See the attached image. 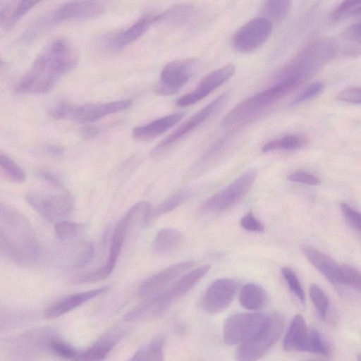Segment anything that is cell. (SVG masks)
<instances>
[{"instance_id": "3", "label": "cell", "mask_w": 361, "mask_h": 361, "mask_svg": "<svg viewBox=\"0 0 361 361\" xmlns=\"http://www.w3.org/2000/svg\"><path fill=\"white\" fill-rule=\"evenodd\" d=\"M300 82L293 78H280L273 85L239 103L221 121L226 128L243 126L286 96Z\"/></svg>"}, {"instance_id": "40", "label": "cell", "mask_w": 361, "mask_h": 361, "mask_svg": "<svg viewBox=\"0 0 361 361\" xmlns=\"http://www.w3.org/2000/svg\"><path fill=\"white\" fill-rule=\"evenodd\" d=\"M322 82H316L308 85L292 102L291 106L298 105L318 95L324 89Z\"/></svg>"}, {"instance_id": "52", "label": "cell", "mask_w": 361, "mask_h": 361, "mask_svg": "<svg viewBox=\"0 0 361 361\" xmlns=\"http://www.w3.org/2000/svg\"><path fill=\"white\" fill-rule=\"evenodd\" d=\"M358 360H361V355L359 356Z\"/></svg>"}, {"instance_id": "1", "label": "cell", "mask_w": 361, "mask_h": 361, "mask_svg": "<svg viewBox=\"0 0 361 361\" xmlns=\"http://www.w3.org/2000/svg\"><path fill=\"white\" fill-rule=\"evenodd\" d=\"M78 62V54L66 39H57L38 55L16 87L23 94H41L51 90L58 80L73 70Z\"/></svg>"}, {"instance_id": "4", "label": "cell", "mask_w": 361, "mask_h": 361, "mask_svg": "<svg viewBox=\"0 0 361 361\" xmlns=\"http://www.w3.org/2000/svg\"><path fill=\"white\" fill-rule=\"evenodd\" d=\"M104 10L103 5L97 1L76 0L66 3L37 21L24 33L23 39L32 40L45 30L62 23L98 17Z\"/></svg>"}, {"instance_id": "51", "label": "cell", "mask_w": 361, "mask_h": 361, "mask_svg": "<svg viewBox=\"0 0 361 361\" xmlns=\"http://www.w3.org/2000/svg\"><path fill=\"white\" fill-rule=\"evenodd\" d=\"M88 1H97V2H99V0H88Z\"/></svg>"}, {"instance_id": "49", "label": "cell", "mask_w": 361, "mask_h": 361, "mask_svg": "<svg viewBox=\"0 0 361 361\" xmlns=\"http://www.w3.org/2000/svg\"><path fill=\"white\" fill-rule=\"evenodd\" d=\"M100 130L97 128L87 127L82 129L81 133L85 138H91L97 136Z\"/></svg>"}, {"instance_id": "2", "label": "cell", "mask_w": 361, "mask_h": 361, "mask_svg": "<svg viewBox=\"0 0 361 361\" xmlns=\"http://www.w3.org/2000/svg\"><path fill=\"white\" fill-rule=\"evenodd\" d=\"M0 251L19 265L34 264L39 255V243L29 220L18 209L0 204Z\"/></svg>"}, {"instance_id": "47", "label": "cell", "mask_w": 361, "mask_h": 361, "mask_svg": "<svg viewBox=\"0 0 361 361\" xmlns=\"http://www.w3.org/2000/svg\"><path fill=\"white\" fill-rule=\"evenodd\" d=\"M39 176L45 183L49 184L51 186H61V183L59 179L51 173L46 171H41L39 173Z\"/></svg>"}, {"instance_id": "44", "label": "cell", "mask_w": 361, "mask_h": 361, "mask_svg": "<svg viewBox=\"0 0 361 361\" xmlns=\"http://www.w3.org/2000/svg\"><path fill=\"white\" fill-rule=\"evenodd\" d=\"M241 226L250 231L262 232L264 230L263 224L259 221L252 212H249L240 219Z\"/></svg>"}, {"instance_id": "38", "label": "cell", "mask_w": 361, "mask_h": 361, "mask_svg": "<svg viewBox=\"0 0 361 361\" xmlns=\"http://www.w3.org/2000/svg\"><path fill=\"white\" fill-rule=\"evenodd\" d=\"M291 0H267V7L271 17L281 20L286 16Z\"/></svg>"}, {"instance_id": "25", "label": "cell", "mask_w": 361, "mask_h": 361, "mask_svg": "<svg viewBox=\"0 0 361 361\" xmlns=\"http://www.w3.org/2000/svg\"><path fill=\"white\" fill-rule=\"evenodd\" d=\"M267 300L266 291L257 284L249 283L243 286L240 290L239 301L247 310H260L267 305Z\"/></svg>"}, {"instance_id": "31", "label": "cell", "mask_w": 361, "mask_h": 361, "mask_svg": "<svg viewBox=\"0 0 361 361\" xmlns=\"http://www.w3.org/2000/svg\"><path fill=\"white\" fill-rule=\"evenodd\" d=\"M0 168L1 174L10 182L18 183L25 179L23 169L7 155H0Z\"/></svg>"}, {"instance_id": "27", "label": "cell", "mask_w": 361, "mask_h": 361, "mask_svg": "<svg viewBox=\"0 0 361 361\" xmlns=\"http://www.w3.org/2000/svg\"><path fill=\"white\" fill-rule=\"evenodd\" d=\"M193 194L191 189L180 190L159 203L155 208L152 209L147 224L154 221L161 215L168 213L188 200Z\"/></svg>"}, {"instance_id": "13", "label": "cell", "mask_w": 361, "mask_h": 361, "mask_svg": "<svg viewBox=\"0 0 361 361\" xmlns=\"http://www.w3.org/2000/svg\"><path fill=\"white\" fill-rule=\"evenodd\" d=\"M195 66V61L192 59L168 63L161 71L156 92L162 95L176 94L192 77Z\"/></svg>"}, {"instance_id": "6", "label": "cell", "mask_w": 361, "mask_h": 361, "mask_svg": "<svg viewBox=\"0 0 361 361\" xmlns=\"http://www.w3.org/2000/svg\"><path fill=\"white\" fill-rule=\"evenodd\" d=\"M132 104L130 100H121L99 104L75 105L61 103L54 107L51 115L55 119H68L78 123H90L108 115L121 112Z\"/></svg>"}, {"instance_id": "41", "label": "cell", "mask_w": 361, "mask_h": 361, "mask_svg": "<svg viewBox=\"0 0 361 361\" xmlns=\"http://www.w3.org/2000/svg\"><path fill=\"white\" fill-rule=\"evenodd\" d=\"M341 210L346 222L361 233V213L353 209L346 203H341Z\"/></svg>"}, {"instance_id": "43", "label": "cell", "mask_w": 361, "mask_h": 361, "mask_svg": "<svg viewBox=\"0 0 361 361\" xmlns=\"http://www.w3.org/2000/svg\"><path fill=\"white\" fill-rule=\"evenodd\" d=\"M287 179L289 181L300 183L309 185H317L320 183V179L317 176L304 171H296L290 173Z\"/></svg>"}, {"instance_id": "15", "label": "cell", "mask_w": 361, "mask_h": 361, "mask_svg": "<svg viewBox=\"0 0 361 361\" xmlns=\"http://www.w3.org/2000/svg\"><path fill=\"white\" fill-rule=\"evenodd\" d=\"M238 290V283L229 278L214 281L206 290L202 299V306L210 314L224 311L232 302Z\"/></svg>"}, {"instance_id": "24", "label": "cell", "mask_w": 361, "mask_h": 361, "mask_svg": "<svg viewBox=\"0 0 361 361\" xmlns=\"http://www.w3.org/2000/svg\"><path fill=\"white\" fill-rule=\"evenodd\" d=\"M307 334L308 330L304 318L300 314L295 315L283 341L284 350H301Z\"/></svg>"}, {"instance_id": "16", "label": "cell", "mask_w": 361, "mask_h": 361, "mask_svg": "<svg viewBox=\"0 0 361 361\" xmlns=\"http://www.w3.org/2000/svg\"><path fill=\"white\" fill-rule=\"evenodd\" d=\"M192 261L181 262L171 265L146 279L138 288L140 298L147 299L163 292L179 276L190 269Z\"/></svg>"}, {"instance_id": "8", "label": "cell", "mask_w": 361, "mask_h": 361, "mask_svg": "<svg viewBox=\"0 0 361 361\" xmlns=\"http://www.w3.org/2000/svg\"><path fill=\"white\" fill-rule=\"evenodd\" d=\"M257 174L255 169L244 172L226 188L207 198L202 204L201 209L205 212H217L230 209L247 194Z\"/></svg>"}, {"instance_id": "26", "label": "cell", "mask_w": 361, "mask_h": 361, "mask_svg": "<svg viewBox=\"0 0 361 361\" xmlns=\"http://www.w3.org/2000/svg\"><path fill=\"white\" fill-rule=\"evenodd\" d=\"M182 241L183 235L178 231L163 228L157 233L152 247L157 254H168L179 247Z\"/></svg>"}, {"instance_id": "23", "label": "cell", "mask_w": 361, "mask_h": 361, "mask_svg": "<svg viewBox=\"0 0 361 361\" xmlns=\"http://www.w3.org/2000/svg\"><path fill=\"white\" fill-rule=\"evenodd\" d=\"M62 261L72 267H82L92 261L94 255L93 245L89 243H79L66 247L61 253Z\"/></svg>"}, {"instance_id": "30", "label": "cell", "mask_w": 361, "mask_h": 361, "mask_svg": "<svg viewBox=\"0 0 361 361\" xmlns=\"http://www.w3.org/2000/svg\"><path fill=\"white\" fill-rule=\"evenodd\" d=\"M305 137L298 135H288L281 139H276L266 143L262 148L264 153L277 149L295 150L304 147L307 144Z\"/></svg>"}, {"instance_id": "17", "label": "cell", "mask_w": 361, "mask_h": 361, "mask_svg": "<svg viewBox=\"0 0 361 361\" xmlns=\"http://www.w3.org/2000/svg\"><path fill=\"white\" fill-rule=\"evenodd\" d=\"M159 13L149 12L140 16L126 29L110 37L106 47L111 51L121 50L140 38L158 21Z\"/></svg>"}, {"instance_id": "46", "label": "cell", "mask_w": 361, "mask_h": 361, "mask_svg": "<svg viewBox=\"0 0 361 361\" xmlns=\"http://www.w3.org/2000/svg\"><path fill=\"white\" fill-rule=\"evenodd\" d=\"M343 35L350 41L361 44V22L350 25L344 30Z\"/></svg>"}, {"instance_id": "34", "label": "cell", "mask_w": 361, "mask_h": 361, "mask_svg": "<svg viewBox=\"0 0 361 361\" xmlns=\"http://www.w3.org/2000/svg\"><path fill=\"white\" fill-rule=\"evenodd\" d=\"M47 349L59 357L73 360H76L80 352L64 341L54 336L49 339L47 343Z\"/></svg>"}, {"instance_id": "10", "label": "cell", "mask_w": 361, "mask_h": 361, "mask_svg": "<svg viewBox=\"0 0 361 361\" xmlns=\"http://www.w3.org/2000/svg\"><path fill=\"white\" fill-rule=\"evenodd\" d=\"M133 227V220L130 214L126 212L117 223L113 231L106 262L97 269L77 276L74 281L78 283H86L99 281L108 277L116 266L124 239L128 231Z\"/></svg>"}, {"instance_id": "48", "label": "cell", "mask_w": 361, "mask_h": 361, "mask_svg": "<svg viewBox=\"0 0 361 361\" xmlns=\"http://www.w3.org/2000/svg\"><path fill=\"white\" fill-rule=\"evenodd\" d=\"M42 149L47 154L53 157L61 156L63 152V149L61 147L55 145H47Z\"/></svg>"}, {"instance_id": "35", "label": "cell", "mask_w": 361, "mask_h": 361, "mask_svg": "<svg viewBox=\"0 0 361 361\" xmlns=\"http://www.w3.org/2000/svg\"><path fill=\"white\" fill-rule=\"evenodd\" d=\"M310 295L320 318L324 320L329 308V299L326 293L316 284H312Z\"/></svg>"}, {"instance_id": "12", "label": "cell", "mask_w": 361, "mask_h": 361, "mask_svg": "<svg viewBox=\"0 0 361 361\" xmlns=\"http://www.w3.org/2000/svg\"><path fill=\"white\" fill-rule=\"evenodd\" d=\"M271 31L272 25L269 19L262 17L253 18L235 33L233 46L239 52H252L264 44Z\"/></svg>"}, {"instance_id": "11", "label": "cell", "mask_w": 361, "mask_h": 361, "mask_svg": "<svg viewBox=\"0 0 361 361\" xmlns=\"http://www.w3.org/2000/svg\"><path fill=\"white\" fill-rule=\"evenodd\" d=\"M228 97V92H224L199 110L156 145L152 149L151 154L158 156L162 154L175 142L203 123L224 105Z\"/></svg>"}, {"instance_id": "7", "label": "cell", "mask_w": 361, "mask_h": 361, "mask_svg": "<svg viewBox=\"0 0 361 361\" xmlns=\"http://www.w3.org/2000/svg\"><path fill=\"white\" fill-rule=\"evenodd\" d=\"M284 327V317L279 312L268 315V319L259 334L243 343L238 349L236 359L252 361L262 357L277 342Z\"/></svg>"}, {"instance_id": "21", "label": "cell", "mask_w": 361, "mask_h": 361, "mask_svg": "<svg viewBox=\"0 0 361 361\" xmlns=\"http://www.w3.org/2000/svg\"><path fill=\"white\" fill-rule=\"evenodd\" d=\"M123 336L121 330H112L98 338L90 348L80 351L77 360H101L117 345Z\"/></svg>"}, {"instance_id": "19", "label": "cell", "mask_w": 361, "mask_h": 361, "mask_svg": "<svg viewBox=\"0 0 361 361\" xmlns=\"http://www.w3.org/2000/svg\"><path fill=\"white\" fill-rule=\"evenodd\" d=\"M302 252L310 263L331 283H342L341 267L329 255L309 245L302 247Z\"/></svg>"}, {"instance_id": "33", "label": "cell", "mask_w": 361, "mask_h": 361, "mask_svg": "<svg viewBox=\"0 0 361 361\" xmlns=\"http://www.w3.org/2000/svg\"><path fill=\"white\" fill-rule=\"evenodd\" d=\"M301 351L310 352L323 356H329L331 353L329 346L322 339L319 333L314 329L308 331Z\"/></svg>"}, {"instance_id": "29", "label": "cell", "mask_w": 361, "mask_h": 361, "mask_svg": "<svg viewBox=\"0 0 361 361\" xmlns=\"http://www.w3.org/2000/svg\"><path fill=\"white\" fill-rule=\"evenodd\" d=\"M165 339L162 336H157L148 344L138 349L131 360H150L160 361L164 360V346Z\"/></svg>"}, {"instance_id": "18", "label": "cell", "mask_w": 361, "mask_h": 361, "mask_svg": "<svg viewBox=\"0 0 361 361\" xmlns=\"http://www.w3.org/2000/svg\"><path fill=\"white\" fill-rule=\"evenodd\" d=\"M109 289V286H106L67 295L47 307L45 310L44 316L48 319H54L62 316L82 304L105 293Z\"/></svg>"}, {"instance_id": "42", "label": "cell", "mask_w": 361, "mask_h": 361, "mask_svg": "<svg viewBox=\"0 0 361 361\" xmlns=\"http://www.w3.org/2000/svg\"><path fill=\"white\" fill-rule=\"evenodd\" d=\"M336 99L345 103L360 104H361V87H350L340 92Z\"/></svg>"}, {"instance_id": "50", "label": "cell", "mask_w": 361, "mask_h": 361, "mask_svg": "<svg viewBox=\"0 0 361 361\" xmlns=\"http://www.w3.org/2000/svg\"><path fill=\"white\" fill-rule=\"evenodd\" d=\"M353 12H354L355 13H361V6L358 7V8H356V9H354V10H353Z\"/></svg>"}, {"instance_id": "5", "label": "cell", "mask_w": 361, "mask_h": 361, "mask_svg": "<svg viewBox=\"0 0 361 361\" xmlns=\"http://www.w3.org/2000/svg\"><path fill=\"white\" fill-rule=\"evenodd\" d=\"M25 198L38 214L50 221L67 216L74 207L72 195L63 185L54 187L51 190L30 192Z\"/></svg>"}, {"instance_id": "22", "label": "cell", "mask_w": 361, "mask_h": 361, "mask_svg": "<svg viewBox=\"0 0 361 361\" xmlns=\"http://www.w3.org/2000/svg\"><path fill=\"white\" fill-rule=\"evenodd\" d=\"M209 269V265H204L188 272L173 284L171 287L160 293L159 295L170 305L189 291L208 272Z\"/></svg>"}, {"instance_id": "37", "label": "cell", "mask_w": 361, "mask_h": 361, "mask_svg": "<svg viewBox=\"0 0 361 361\" xmlns=\"http://www.w3.org/2000/svg\"><path fill=\"white\" fill-rule=\"evenodd\" d=\"M281 273L291 291L301 302H304L305 293L294 271L288 267H284L281 269Z\"/></svg>"}, {"instance_id": "36", "label": "cell", "mask_w": 361, "mask_h": 361, "mask_svg": "<svg viewBox=\"0 0 361 361\" xmlns=\"http://www.w3.org/2000/svg\"><path fill=\"white\" fill-rule=\"evenodd\" d=\"M340 267L342 283L350 286L361 293V271L348 265Z\"/></svg>"}, {"instance_id": "14", "label": "cell", "mask_w": 361, "mask_h": 361, "mask_svg": "<svg viewBox=\"0 0 361 361\" xmlns=\"http://www.w3.org/2000/svg\"><path fill=\"white\" fill-rule=\"evenodd\" d=\"M235 71V66L228 64L210 72L201 80L195 89L180 97L176 104L185 107L198 102L229 80Z\"/></svg>"}, {"instance_id": "20", "label": "cell", "mask_w": 361, "mask_h": 361, "mask_svg": "<svg viewBox=\"0 0 361 361\" xmlns=\"http://www.w3.org/2000/svg\"><path fill=\"white\" fill-rule=\"evenodd\" d=\"M183 113H175L158 118L147 124L135 128L132 132L134 140L147 141L152 140L177 124L183 117Z\"/></svg>"}, {"instance_id": "39", "label": "cell", "mask_w": 361, "mask_h": 361, "mask_svg": "<svg viewBox=\"0 0 361 361\" xmlns=\"http://www.w3.org/2000/svg\"><path fill=\"white\" fill-rule=\"evenodd\" d=\"M42 0H20L16 6L7 23L11 26L18 22L23 16Z\"/></svg>"}, {"instance_id": "45", "label": "cell", "mask_w": 361, "mask_h": 361, "mask_svg": "<svg viewBox=\"0 0 361 361\" xmlns=\"http://www.w3.org/2000/svg\"><path fill=\"white\" fill-rule=\"evenodd\" d=\"M361 4V0H343L332 13V18L338 19L348 11Z\"/></svg>"}, {"instance_id": "32", "label": "cell", "mask_w": 361, "mask_h": 361, "mask_svg": "<svg viewBox=\"0 0 361 361\" xmlns=\"http://www.w3.org/2000/svg\"><path fill=\"white\" fill-rule=\"evenodd\" d=\"M55 233L56 237L61 241H70L78 238L85 231V225L62 221L56 224Z\"/></svg>"}, {"instance_id": "9", "label": "cell", "mask_w": 361, "mask_h": 361, "mask_svg": "<svg viewBox=\"0 0 361 361\" xmlns=\"http://www.w3.org/2000/svg\"><path fill=\"white\" fill-rule=\"evenodd\" d=\"M268 316L262 313H238L224 325V340L228 345L244 343L253 338L265 326Z\"/></svg>"}, {"instance_id": "28", "label": "cell", "mask_w": 361, "mask_h": 361, "mask_svg": "<svg viewBox=\"0 0 361 361\" xmlns=\"http://www.w3.org/2000/svg\"><path fill=\"white\" fill-rule=\"evenodd\" d=\"M195 8L188 4H178L159 13L157 23L179 25L188 21L193 15Z\"/></svg>"}]
</instances>
